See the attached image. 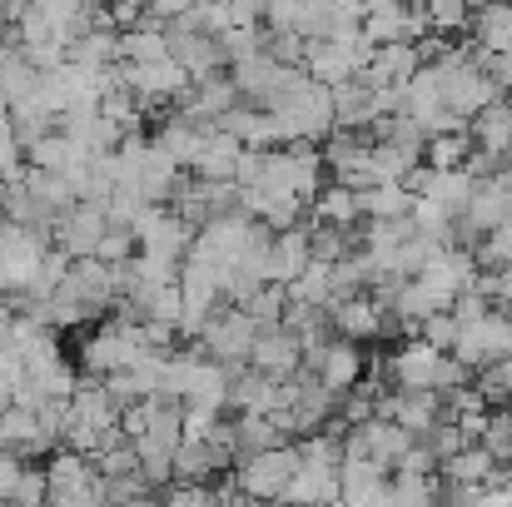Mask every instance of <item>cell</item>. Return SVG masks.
<instances>
[{
  "label": "cell",
  "instance_id": "6da1fadb",
  "mask_svg": "<svg viewBox=\"0 0 512 507\" xmlns=\"http://www.w3.org/2000/svg\"><path fill=\"white\" fill-rule=\"evenodd\" d=\"M264 110L274 115L284 145H299V140H304V145H319V140L334 130V90L319 85V80H309L304 70H299L274 100H264Z\"/></svg>",
  "mask_w": 512,
  "mask_h": 507
},
{
  "label": "cell",
  "instance_id": "7a4b0ae2",
  "mask_svg": "<svg viewBox=\"0 0 512 507\" xmlns=\"http://www.w3.org/2000/svg\"><path fill=\"white\" fill-rule=\"evenodd\" d=\"M145 353H150L145 324H125V319H110V324L90 329L85 343H80V363H85V373H95V378L125 373V368H135Z\"/></svg>",
  "mask_w": 512,
  "mask_h": 507
},
{
  "label": "cell",
  "instance_id": "3957f363",
  "mask_svg": "<svg viewBox=\"0 0 512 507\" xmlns=\"http://www.w3.org/2000/svg\"><path fill=\"white\" fill-rule=\"evenodd\" d=\"M294 468H299L294 443H279V448H264V453H239L234 458V488L254 503H279Z\"/></svg>",
  "mask_w": 512,
  "mask_h": 507
},
{
  "label": "cell",
  "instance_id": "277c9868",
  "mask_svg": "<svg viewBox=\"0 0 512 507\" xmlns=\"http://www.w3.org/2000/svg\"><path fill=\"white\" fill-rule=\"evenodd\" d=\"M45 507H70V503H100L105 507V478L95 473V463L75 448H55L45 463Z\"/></svg>",
  "mask_w": 512,
  "mask_h": 507
},
{
  "label": "cell",
  "instance_id": "5b68a950",
  "mask_svg": "<svg viewBox=\"0 0 512 507\" xmlns=\"http://www.w3.org/2000/svg\"><path fill=\"white\" fill-rule=\"evenodd\" d=\"M254 338H259V324H254L244 309L219 304V309L204 319V329H199V338H194V348H199V353H209V358H214V363H224V368H244V363H249Z\"/></svg>",
  "mask_w": 512,
  "mask_h": 507
},
{
  "label": "cell",
  "instance_id": "8992f818",
  "mask_svg": "<svg viewBox=\"0 0 512 507\" xmlns=\"http://www.w3.org/2000/svg\"><path fill=\"white\" fill-rule=\"evenodd\" d=\"M368 55H373V45L363 40V30H353V35H343V40H309V45H304V75L334 90L343 80L363 75Z\"/></svg>",
  "mask_w": 512,
  "mask_h": 507
},
{
  "label": "cell",
  "instance_id": "52a82bcc",
  "mask_svg": "<svg viewBox=\"0 0 512 507\" xmlns=\"http://www.w3.org/2000/svg\"><path fill=\"white\" fill-rule=\"evenodd\" d=\"M105 229H110V209L95 204V199H75V204L50 224V239H55V249H60L65 259H95Z\"/></svg>",
  "mask_w": 512,
  "mask_h": 507
},
{
  "label": "cell",
  "instance_id": "ba28073f",
  "mask_svg": "<svg viewBox=\"0 0 512 507\" xmlns=\"http://www.w3.org/2000/svg\"><path fill=\"white\" fill-rule=\"evenodd\" d=\"M378 418L423 438L433 423H443V393H433V388H378Z\"/></svg>",
  "mask_w": 512,
  "mask_h": 507
},
{
  "label": "cell",
  "instance_id": "9c48e42d",
  "mask_svg": "<svg viewBox=\"0 0 512 507\" xmlns=\"http://www.w3.org/2000/svg\"><path fill=\"white\" fill-rule=\"evenodd\" d=\"M363 368H368L363 343H348V338H329V343H319V348H309V353H304V373H314L334 398L348 393V388L363 378Z\"/></svg>",
  "mask_w": 512,
  "mask_h": 507
},
{
  "label": "cell",
  "instance_id": "30bf717a",
  "mask_svg": "<svg viewBox=\"0 0 512 507\" xmlns=\"http://www.w3.org/2000/svg\"><path fill=\"white\" fill-rule=\"evenodd\" d=\"M508 353H512V314H503V309H488L483 319L463 324L458 343H453V358H463L468 368H478L488 358H508Z\"/></svg>",
  "mask_w": 512,
  "mask_h": 507
},
{
  "label": "cell",
  "instance_id": "8fae6325",
  "mask_svg": "<svg viewBox=\"0 0 512 507\" xmlns=\"http://www.w3.org/2000/svg\"><path fill=\"white\" fill-rule=\"evenodd\" d=\"M413 279H423L438 299H443V309L463 294V289H473V279H478V264H473V249L468 244H443Z\"/></svg>",
  "mask_w": 512,
  "mask_h": 507
},
{
  "label": "cell",
  "instance_id": "7c38bea8",
  "mask_svg": "<svg viewBox=\"0 0 512 507\" xmlns=\"http://www.w3.org/2000/svg\"><path fill=\"white\" fill-rule=\"evenodd\" d=\"M249 368H254V373H269V378H294V373H304V343H299V334H289L284 324L259 329L254 348H249Z\"/></svg>",
  "mask_w": 512,
  "mask_h": 507
},
{
  "label": "cell",
  "instance_id": "4fadbf2b",
  "mask_svg": "<svg viewBox=\"0 0 512 507\" xmlns=\"http://www.w3.org/2000/svg\"><path fill=\"white\" fill-rule=\"evenodd\" d=\"M289 403V378H269L254 368H234L229 373V408L234 413H274Z\"/></svg>",
  "mask_w": 512,
  "mask_h": 507
},
{
  "label": "cell",
  "instance_id": "5bb4252c",
  "mask_svg": "<svg viewBox=\"0 0 512 507\" xmlns=\"http://www.w3.org/2000/svg\"><path fill=\"white\" fill-rule=\"evenodd\" d=\"M438 358H443V353H438L433 343H423V338L413 334L388 353V363H383L388 373H383V378H388V388H433Z\"/></svg>",
  "mask_w": 512,
  "mask_h": 507
},
{
  "label": "cell",
  "instance_id": "9a60e30c",
  "mask_svg": "<svg viewBox=\"0 0 512 507\" xmlns=\"http://www.w3.org/2000/svg\"><path fill=\"white\" fill-rule=\"evenodd\" d=\"M329 329L348 343H373V338H383V309L373 294H348L339 304H329Z\"/></svg>",
  "mask_w": 512,
  "mask_h": 507
},
{
  "label": "cell",
  "instance_id": "2e32d148",
  "mask_svg": "<svg viewBox=\"0 0 512 507\" xmlns=\"http://www.w3.org/2000/svg\"><path fill=\"white\" fill-rule=\"evenodd\" d=\"M170 60L184 65L189 85H194V80H209V75H219V70H224L219 40H214V35H204V30H184V25H174L170 30Z\"/></svg>",
  "mask_w": 512,
  "mask_h": 507
},
{
  "label": "cell",
  "instance_id": "e0dca14e",
  "mask_svg": "<svg viewBox=\"0 0 512 507\" xmlns=\"http://www.w3.org/2000/svg\"><path fill=\"white\" fill-rule=\"evenodd\" d=\"M234 105H239V90H234V80L219 70V75L189 85V95L179 100V115H189V120H199V125H219L224 110H234Z\"/></svg>",
  "mask_w": 512,
  "mask_h": 507
},
{
  "label": "cell",
  "instance_id": "ac0fdd59",
  "mask_svg": "<svg viewBox=\"0 0 512 507\" xmlns=\"http://www.w3.org/2000/svg\"><path fill=\"white\" fill-rule=\"evenodd\" d=\"M219 130H224V135H234L244 150H279V145H284V135H279L274 115H269V110H259V105H244V100H239L234 110H224Z\"/></svg>",
  "mask_w": 512,
  "mask_h": 507
},
{
  "label": "cell",
  "instance_id": "d6986e66",
  "mask_svg": "<svg viewBox=\"0 0 512 507\" xmlns=\"http://www.w3.org/2000/svg\"><path fill=\"white\" fill-rule=\"evenodd\" d=\"M418 65H423L418 45H413V40H393V45H378V50L368 55V65H363L358 80H368L373 90H383V85H403Z\"/></svg>",
  "mask_w": 512,
  "mask_h": 507
},
{
  "label": "cell",
  "instance_id": "ffe728a7",
  "mask_svg": "<svg viewBox=\"0 0 512 507\" xmlns=\"http://www.w3.org/2000/svg\"><path fill=\"white\" fill-rule=\"evenodd\" d=\"M309 264V224H294V229H279L269 239V284L289 289Z\"/></svg>",
  "mask_w": 512,
  "mask_h": 507
},
{
  "label": "cell",
  "instance_id": "44dd1931",
  "mask_svg": "<svg viewBox=\"0 0 512 507\" xmlns=\"http://www.w3.org/2000/svg\"><path fill=\"white\" fill-rule=\"evenodd\" d=\"M383 115H378V90L368 85V80H343L334 85V125L343 130H373Z\"/></svg>",
  "mask_w": 512,
  "mask_h": 507
},
{
  "label": "cell",
  "instance_id": "7402d4cb",
  "mask_svg": "<svg viewBox=\"0 0 512 507\" xmlns=\"http://www.w3.org/2000/svg\"><path fill=\"white\" fill-rule=\"evenodd\" d=\"M468 35H473V50H488V55L512 50V0H483V5H473Z\"/></svg>",
  "mask_w": 512,
  "mask_h": 507
},
{
  "label": "cell",
  "instance_id": "603a6c76",
  "mask_svg": "<svg viewBox=\"0 0 512 507\" xmlns=\"http://www.w3.org/2000/svg\"><path fill=\"white\" fill-rule=\"evenodd\" d=\"M334 498H339V468H309V463H299L289 488L279 493L284 507H329Z\"/></svg>",
  "mask_w": 512,
  "mask_h": 507
},
{
  "label": "cell",
  "instance_id": "cb8c5ba5",
  "mask_svg": "<svg viewBox=\"0 0 512 507\" xmlns=\"http://www.w3.org/2000/svg\"><path fill=\"white\" fill-rule=\"evenodd\" d=\"M239 155H244V145H239L234 135H224L219 125H209V135H204V145H199L189 174H194V179H219V184H229L234 169H239Z\"/></svg>",
  "mask_w": 512,
  "mask_h": 507
},
{
  "label": "cell",
  "instance_id": "d4e9b609",
  "mask_svg": "<svg viewBox=\"0 0 512 507\" xmlns=\"http://www.w3.org/2000/svg\"><path fill=\"white\" fill-rule=\"evenodd\" d=\"M468 135H473V150L503 160V155L512 150V100L498 95L488 110H478V115L468 120Z\"/></svg>",
  "mask_w": 512,
  "mask_h": 507
},
{
  "label": "cell",
  "instance_id": "484cf974",
  "mask_svg": "<svg viewBox=\"0 0 512 507\" xmlns=\"http://www.w3.org/2000/svg\"><path fill=\"white\" fill-rule=\"evenodd\" d=\"M204 135H209V125H199V120H189V115H170V120L155 130V150H165L179 169H189L194 155H199V145H204Z\"/></svg>",
  "mask_w": 512,
  "mask_h": 507
},
{
  "label": "cell",
  "instance_id": "4316f807",
  "mask_svg": "<svg viewBox=\"0 0 512 507\" xmlns=\"http://www.w3.org/2000/svg\"><path fill=\"white\" fill-rule=\"evenodd\" d=\"M120 60H125V65H155V60H170V30L155 25V20H140V25L120 30Z\"/></svg>",
  "mask_w": 512,
  "mask_h": 507
},
{
  "label": "cell",
  "instance_id": "83f0119b",
  "mask_svg": "<svg viewBox=\"0 0 512 507\" xmlns=\"http://www.w3.org/2000/svg\"><path fill=\"white\" fill-rule=\"evenodd\" d=\"M309 209L319 214L314 224H334V229H358L363 224V214H358V189H348V184H324L314 199H309Z\"/></svg>",
  "mask_w": 512,
  "mask_h": 507
},
{
  "label": "cell",
  "instance_id": "f1b7e54d",
  "mask_svg": "<svg viewBox=\"0 0 512 507\" xmlns=\"http://www.w3.org/2000/svg\"><path fill=\"white\" fill-rule=\"evenodd\" d=\"M229 443H234V458H239V453L279 448V443H289V438L279 433V423H274L269 413H234V423H229Z\"/></svg>",
  "mask_w": 512,
  "mask_h": 507
},
{
  "label": "cell",
  "instance_id": "f546056e",
  "mask_svg": "<svg viewBox=\"0 0 512 507\" xmlns=\"http://www.w3.org/2000/svg\"><path fill=\"white\" fill-rule=\"evenodd\" d=\"M65 60L90 65V70H110V65L120 60V30H115V25H95V30H85L80 40H70Z\"/></svg>",
  "mask_w": 512,
  "mask_h": 507
},
{
  "label": "cell",
  "instance_id": "4dcf8cb0",
  "mask_svg": "<svg viewBox=\"0 0 512 507\" xmlns=\"http://www.w3.org/2000/svg\"><path fill=\"white\" fill-rule=\"evenodd\" d=\"M408 209H413V194L398 179H378V184L358 189V214L363 219H408Z\"/></svg>",
  "mask_w": 512,
  "mask_h": 507
},
{
  "label": "cell",
  "instance_id": "1f68e13d",
  "mask_svg": "<svg viewBox=\"0 0 512 507\" xmlns=\"http://www.w3.org/2000/svg\"><path fill=\"white\" fill-rule=\"evenodd\" d=\"M493 473H498V463H493V453L483 443H468V448H458L453 458L438 463V478L443 483H488Z\"/></svg>",
  "mask_w": 512,
  "mask_h": 507
},
{
  "label": "cell",
  "instance_id": "d6a6232c",
  "mask_svg": "<svg viewBox=\"0 0 512 507\" xmlns=\"http://www.w3.org/2000/svg\"><path fill=\"white\" fill-rule=\"evenodd\" d=\"M468 194H473V179H468L463 169H433L418 199H433L438 209H448V214L458 219V214H463V204H468Z\"/></svg>",
  "mask_w": 512,
  "mask_h": 507
},
{
  "label": "cell",
  "instance_id": "836d02e7",
  "mask_svg": "<svg viewBox=\"0 0 512 507\" xmlns=\"http://www.w3.org/2000/svg\"><path fill=\"white\" fill-rule=\"evenodd\" d=\"M289 299H299V304H314V309H329L334 304V264H319V259H309L304 264V274L284 289Z\"/></svg>",
  "mask_w": 512,
  "mask_h": 507
},
{
  "label": "cell",
  "instance_id": "e575fe53",
  "mask_svg": "<svg viewBox=\"0 0 512 507\" xmlns=\"http://www.w3.org/2000/svg\"><path fill=\"white\" fill-rule=\"evenodd\" d=\"M473 388L483 393L488 408H512V353L508 358H488L473 368Z\"/></svg>",
  "mask_w": 512,
  "mask_h": 507
},
{
  "label": "cell",
  "instance_id": "d590c367",
  "mask_svg": "<svg viewBox=\"0 0 512 507\" xmlns=\"http://www.w3.org/2000/svg\"><path fill=\"white\" fill-rule=\"evenodd\" d=\"M468 155H473V135H468V125H463V130H448V135H428V140H423V165L428 169H463Z\"/></svg>",
  "mask_w": 512,
  "mask_h": 507
},
{
  "label": "cell",
  "instance_id": "8d00e7d4",
  "mask_svg": "<svg viewBox=\"0 0 512 507\" xmlns=\"http://www.w3.org/2000/svg\"><path fill=\"white\" fill-rule=\"evenodd\" d=\"M438 473H388V493L398 507H438Z\"/></svg>",
  "mask_w": 512,
  "mask_h": 507
},
{
  "label": "cell",
  "instance_id": "74e56055",
  "mask_svg": "<svg viewBox=\"0 0 512 507\" xmlns=\"http://www.w3.org/2000/svg\"><path fill=\"white\" fill-rule=\"evenodd\" d=\"M135 463H140V478L150 488H165L174 483V448L155 443V438H135Z\"/></svg>",
  "mask_w": 512,
  "mask_h": 507
},
{
  "label": "cell",
  "instance_id": "f35d334b",
  "mask_svg": "<svg viewBox=\"0 0 512 507\" xmlns=\"http://www.w3.org/2000/svg\"><path fill=\"white\" fill-rule=\"evenodd\" d=\"M219 40V55H224V70L229 65H239V60H249V55H259L264 50V40H269V30L264 25H229L224 35H214Z\"/></svg>",
  "mask_w": 512,
  "mask_h": 507
},
{
  "label": "cell",
  "instance_id": "ab89813d",
  "mask_svg": "<svg viewBox=\"0 0 512 507\" xmlns=\"http://www.w3.org/2000/svg\"><path fill=\"white\" fill-rule=\"evenodd\" d=\"M423 15H428V30L448 40V35H468L473 5L468 0H423Z\"/></svg>",
  "mask_w": 512,
  "mask_h": 507
},
{
  "label": "cell",
  "instance_id": "60d3db41",
  "mask_svg": "<svg viewBox=\"0 0 512 507\" xmlns=\"http://www.w3.org/2000/svg\"><path fill=\"white\" fill-rule=\"evenodd\" d=\"M473 264H478V269H512V224L488 229V234L473 244Z\"/></svg>",
  "mask_w": 512,
  "mask_h": 507
},
{
  "label": "cell",
  "instance_id": "b9f144b4",
  "mask_svg": "<svg viewBox=\"0 0 512 507\" xmlns=\"http://www.w3.org/2000/svg\"><path fill=\"white\" fill-rule=\"evenodd\" d=\"M284 299H289V294H284L279 284H264V289H254L244 304H234V309H244L259 329H274V324L284 319Z\"/></svg>",
  "mask_w": 512,
  "mask_h": 507
},
{
  "label": "cell",
  "instance_id": "7bdbcfd3",
  "mask_svg": "<svg viewBox=\"0 0 512 507\" xmlns=\"http://www.w3.org/2000/svg\"><path fill=\"white\" fill-rule=\"evenodd\" d=\"M90 463H95L100 478H130V473H140V463H135V443H130V438H115V443L100 448Z\"/></svg>",
  "mask_w": 512,
  "mask_h": 507
},
{
  "label": "cell",
  "instance_id": "ee69618b",
  "mask_svg": "<svg viewBox=\"0 0 512 507\" xmlns=\"http://www.w3.org/2000/svg\"><path fill=\"white\" fill-rule=\"evenodd\" d=\"M488 453H493V463H512V408H493L488 413V428H483V438H478Z\"/></svg>",
  "mask_w": 512,
  "mask_h": 507
},
{
  "label": "cell",
  "instance_id": "f6af8a7d",
  "mask_svg": "<svg viewBox=\"0 0 512 507\" xmlns=\"http://www.w3.org/2000/svg\"><path fill=\"white\" fill-rule=\"evenodd\" d=\"M219 488L214 483H165L160 488V507H214Z\"/></svg>",
  "mask_w": 512,
  "mask_h": 507
},
{
  "label": "cell",
  "instance_id": "bcb514c9",
  "mask_svg": "<svg viewBox=\"0 0 512 507\" xmlns=\"http://www.w3.org/2000/svg\"><path fill=\"white\" fill-rule=\"evenodd\" d=\"M304 35H294V30H269V40H264V55L269 60H279V65H294V70H304Z\"/></svg>",
  "mask_w": 512,
  "mask_h": 507
},
{
  "label": "cell",
  "instance_id": "7dc6e473",
  "mask_svg": "<svg viewBox=\"0 0 512 507\" xmlns=\"http://www.w3.org/2000/svg\"><path fill=\"white\" fill-rule=\"evenodd\" d=\"M418 338L423 343H433L438 353H453V343H458V319L443 309V314H428L423 324H418Z\"/></svg>",
  "mask_w": 512,
  "mask_h": 507
},
{
  "label": "cell",
  "instance_id": "c3c4849f",
  "mask_svg": "<svg viewBox=\"0 0 512 507\" xmlns=\"http://www.w3.org/2000/svg\"><path fill=\"white\" fill-rule=\"evenodd\" d=\"M95 259H105V264H130L135 259V234L130 229H120V224H110L105 229V239H100V249H95Z\"/></svg>",
  "mask_w": 512,
  "mask_h": 507
},
{
  "label": "cell",
  "instance_id": "681fc988",
  "mask_svg": "<svg viewBox=\"0 0 512 507\" xmlns=\"http://www.w3.org/2000/svg\"><path fill=\"white\" fill-rule=\"evenodd\" d=\"M423 443H428V453H433L438 463H443V458H453L458 448H468V438L458 433V423H453V418H443V423H433V428L423 433Z\"/></svg>",
  "mask_w": 512,
  "mask_h": 507
},
{
  "label": "cell",
  "instance_id": "f907efd6",
  "mask_svg": "<svg viewBox=\"0 0 512 507\" xmlns=\"http://www.w3.org/2000/svg\"><path fill=\"white\" fill-rule=\"evenodd\" d=\"M264 30H304V0H264Z\"/></svg>",
  "mask_w": 512,
  "mask_h": 507
},
{
  "label": "cell",
  "instance_id": "816d5d0a",
  "mask_svg": "<svg viewBox=\"0 0 512 507\" xmlns=\"http://www.w3.org/2000/svg\"><path fill=\"white\" fill-rule=\"evenodd\" d=\"M463 383H473V368H468L463 358L443 353L438 368H433V393H453V388H463Z\"/></svg>",
  "mask_w": 512,
  "mask_h": 507
},
{
  "label": "cell",
  "instance_id": "f5cc1de1",
  "mask_svg": "<svg viewBox=\"0 0 512 507\" xmlns=\"http://www.w3.org/2000/svg\"><path fill=\"white\" fill-rule=\"evenodd\" d=\"M179 423H184V438H209L224 418H219V408H204V403H184L179 408Z\"/></svg>",
  "mask_w": 512,
  "mask_h": 507
},
{
  "label": "cell",
  "instance_id": "db71d44e",
  "mask_svg": "<svg viewBox=\"0 0 512 507\" xmlns=\"http://www.w3.org/2000/svg\"><path fill=\"white\" fill-rule=\"evenodd\" d=\"M194 5L199 0H145V20H155V25H184L189 15H194Z\"/></svg>",
  "mask_w": 512,
  "mask_h": 507
},
{
  "label": "cell",
  "instance_id": "11a10c76",
  "mask_svg": "<svg viewBox=\"0 0 512 507\" xmlns=\"http://www.w3.org/2000/svg\"><path fill=\"white\" fill-rule=\"evenodd\" d=\"M393 473H438V458L428 453V443H423V438H413V443H408V453L398 458V468H393Z\"/></svg>",
  "mask_w": 512,
  "mask_h": 507
},
{
  "label": "cell",
  "instance_id": "9f6ffc18",
  "mask_svg": "<svg viewBox=\"0 0 512 507\" xmlns=\"http://www.w3.org/2000/svg\"><path fill=\"white\" fill-rule=\"evenodd\" d=\"M473 507H512V488L508 483H483L478 498H473Z\"/></svg>",
  "mask_w": 512,
  "mask_h": 507
},
{
  "label": "cell",
  "instance_id": "6f0895ef",
  "mask_svg": "<svg viewBox=\"0 0 512 507\" xmlns=\"http://www.w3.org/2000/svg\"><path fill=\"white\" fill-rule=\"evenodd\" d=\"M30 5H35V0H0V25H15Z\"/></svg>",
  "mask_w": 512,
  "mask_h": 507
},
{
  "label": "cell",
  "instance_id": "680465c9",
  "mask_svg": "<svg viewBox=\"0 0 512 507\" xmlns=\"http://www.w3.org/2000/svg\"><path fill=\"white\" fill-rule=\"evenodd\" d=\"M329 507H363V503H353V498H334Z\"/></svg>",
  "mask_w": 512,
  "mask_h": 507
},
{
  "label": "cell",
  "instance_id": "91938a15",
  "mask_svg": "<svg viewBox=\"0 0 512 507\" xmlns=\"http://www.w3.org/2000/svg\"><path fill=\"white\" fill-rule=\"evenodd\" d=\"M468 5H483V0H468Z\"/></svg>",
  "mask_w": 512,
  "mask_h": 507
},
{
  "label": "cell",
  "instance_id": "94428289",
  "mask_svg": "<svg viewBox=\"0 0 512 507\" xmlns=\"http://www.w3.org/2000/svg\"><path fill=\"white\" fill-rule=\"evenodd\" d=\"M413 5H423V0H413Z\"/></svg>",
  "mask_w": 512,
  "mask_h": 507
}]
</instances>
